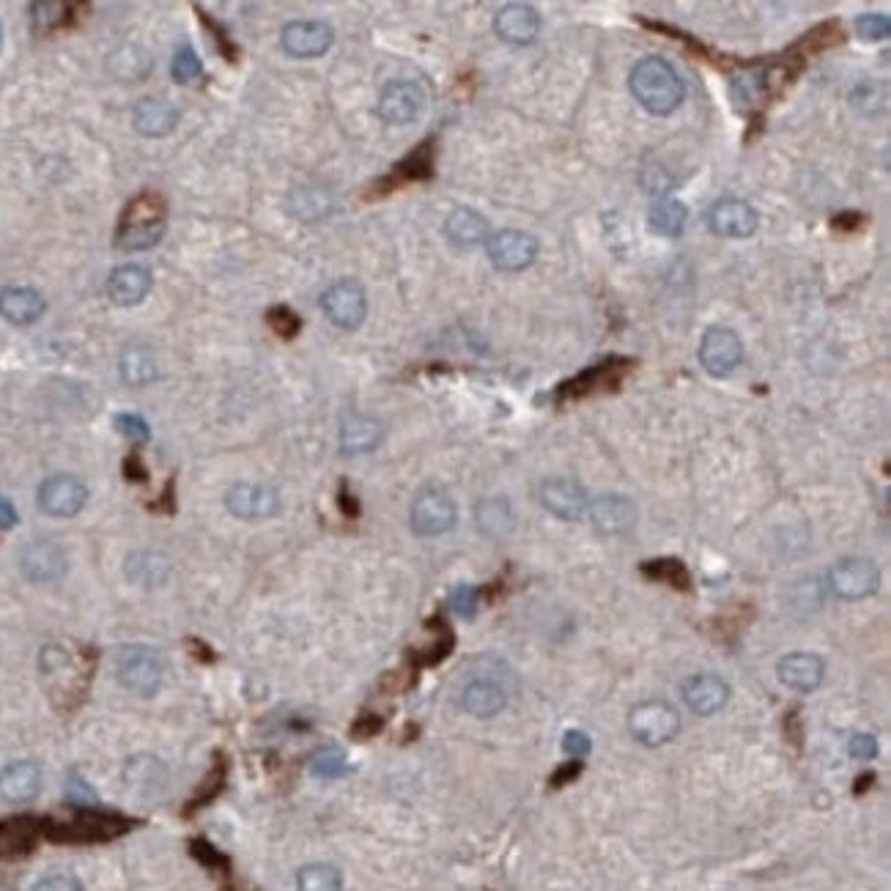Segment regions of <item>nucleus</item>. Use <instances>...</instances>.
Wrapping results in <instances>:
<instances>
[{"label": "nucleus", "instance_id": "nucleus-1", "mask_svg": "<svg viewBox=\"0 0 891 891\" xmlns=\"http://www.w3.org/2000/svg\"><path fill=\"white\" fill-rule=\"evenodd\" d=\"M513 689H516V675L511 673V667L494 656H481L466 667L459 702L475 719H492L500 710H505Z\"/></svg>", "mask_w": 891, "mask_h": 891}, {"label": "nucleus", "instance_id": "nucleus-2", "mask_svg": "<svg viewBox=\"0 0 891 891\" xmlns=\"http://www.w3.org/2000/svg\"><path fill=\"white\" fill-rule=\"evenodd\" d=\"M631 94L653 116H669L686 97V86L673 64L656 55H647L631 69Z\"/></svg>", "mask_w": 891, "mask_h": 891}, {"label": "nucleus", "instance_id": "nucleus-3", "mask_svg": "<svg viewBox=\"0 0 891 891\" xmlns=\"http://www.w3.org/2000/svg\"><path fill=\"white\" fill-rule=\"evenodd\" d=\"M112 675L118 684L135 697H154L162 689L165 680V662H162L160 651L146 645H127L116 653L112 658Z\"/></svg>", "mask_w": 891, "mask_h": 891}, {"label": "nucleus", "instance_id": "nucleus-4", "mask_svg": "<svg viewBox=\"0 0 891 891\" xmlns=\"http://www.w3.org/2000/svg\"><path fill=\"white\" fill-rule=\"evenodd\" d=\"M162 234H165V206L157 195H140L124 212L116 234V247L127 253L149 250V247L160 245Z\"/></svg>", "mask_w": 891, "mask_h": 891}, {"label": "nucleus", "instance_id": "nucleus-5", "mask_svg": "<svg viewBox=\"0 0 891 891\" xmlns=\"http://www.w3.org/2000/svg\"><path fill=\"white\" fill-rule=\"evenodd\" d=\"M127 828L129 823L110 812L80 809L69 820L44 823V837L53 842H107V839L121 837Z\"/></svg>", "mask_w": 891, "mask_h": 891}, {"label": "nucleus", "instance_id": "nucleus-6", "mask_svg": "<svg viewBox=\"0 0 891 891\" xmlns=\"http://www.w3.org/2000/svg\"><path fill=\"white\" fill-rule=\"evenodd\" d=\"M629 727L631 736L645 747H664L680 732V713L669 702L651 699V702H642L631 710Z\"/></svg>", "mask_w": 891, "mask_h": 891}, {"label": "nucleus", "instance_id": "nucleus-7", "mask_svg": "<svg viewBox=\"0 0 891 891\" xmlns=\"http://www.w3.org/2000/svg\"><path fill=\"white\" fill-rule=\"evenodd\" d=\"M455 502L442 486L420 489L411 502V529L422 538H437L455 527Z\"/></svg>", "mask_w": 891, "mask_h": 891}, {"label": "nucleus", "instance_id": "nucleus-8", "mask_svg": "<svg viewBox=\"0 0 891 891\" xmlns=\"http://www.w3.org/2000/svg\"><path fill=\"white\" fill-rule=\"evenodd\" d=\"M631 368H634V359H625V357L603 359V363H598V365H593V368H588V371H582L579 376H573L571 382H562L555 393L557 404L593 396V393H601V390H618V385L625 379V374H629Z\"/></svg>", "mask_w": 891, "mask_h": 891}, {"label": "nucleus", "instance_id": "nucleus-9", "mask_svg": "<svg viewBox=\"0 0 891 891\" xmlns=\"http://www.w3.org/2000/svg\"><path fill=\"white\" fill-rule=\"evenodd\" d=\"M743 343L730 326H710L699 341V363L716 379H724L741 365Z\"/></svg>", "mask_w": 891, "mask_h": 891}, {"label": "nucleus", "instance_id": "nucleus-10", "mask_svg": "<svg viewBox=\"0 0 891 891\" xmlns=\"http://www.w3.org/2000/svg\"><path fill=\"white\" fill-rule=\"evenodd\" d=\"M486 253L500 272H522V269L533 267L538 258V239L527 230H496L489 236Z\"/></svg>", "mask_w": 891, "mask_h": 891}, {"label": "nucleus", "instance_id": "nucleus-11", "mask_svg": "<svg viewBox=\"0 0 891 891\" xmlns=\"http://www.w3.org/2000/svg\"><path fill=\"white\" fill-rule=\"evenodd\" d=\"M321 308L341 330H357L368 315V299L357 280H337L321 294Z\"/></svg>", "mask_w": 891, "mask_h": 891}, {"label": "nucleus", "instance_id": "nucleus-12", "mask_svg": "<svg viewBox=\"0 0 891 891\" xmlns=\"http://www.w3.org/2000/svg\"><path fill=\"white\" fill-rule=\"evenodd\" d=\"M828 582H831L834 595H839L842 601H861V598L876 593L881 584V571L867 557H845L831 568Z\"/></svg>", "mask_w": 891, "mask_h": 891}, {"label": "nucleus", "instance_id": "nucleus-13", "mask_svg": "<svg viewBox=\"0 0 891 891\" xmlns=\"http://www.w3.org/2000/svg\"><path fill=\"white\" fill-rule=\"evenodd\" d=\"M20 571L33 584H53L66 577L69 560H66V551L53 540H31L20 551Z\"/></svg>", "mask_w": 891, "mask_h": 891}, {"label": "nucleus", "instance_id": "nucleus-14", "mask_svg": "<svg viewBox=\"0 0 891 891\" xmlns=\"http://www.w3.org/2000/svg\"><path fill=\"white\" fill-rule=\"evenodd\" d=\"M422 110H426V92L415 80L390 83L382 92L379 105H376V112H379L382 121L396 124V127L417 121L422 116Z\"/></svg>", "mask_w": 891, "mask_h": 891}, {"label": "nucleus", "instance_id": "nucleus-15", "mask_svg": "<svg viewBox=\"0 0 891 891\" xmlns=\"http://www.w3.org/2000/svg\"><path fill=\"white\" fill-rule=\"evenodd\" d=\"M86 502H88L86 483H80L72 475H53L42 483V489H39V507H42L47 516L55 518L77 516V513L86 507Z\"/></svg>", "mask_w": 891, "mask_h": 891}, {"label": "nucleus", "instance_id": "nucleus-16", "mask_svg": "<svg viewBox=\"0 0 891 891\" xmlns=\"http://www.w3.org/2000/svg\"><path fill=\"white\" fill-rule=\"evenodd\" d=\"M225 507L236 518L258 522V518H269L280 511V496L272 486H264V483H236L225 494Z\"/></svg>", "mask_w": 891, "mask_h": 891}, {"label": "nucleus", "instance_id": "nucleus-17", "mask_svg": "<svg viewBox=\"0 0 891 891\" xmlns=\"http://www.w3.org/2000/svg\"><path fill=\"white\" fill-rule=\"evenodd\" d=\"M708 225L713 234L727 236V239H747V236H752L758 230L760 214L752 203L724 198L710 206Z\"/></svg>", "mask_w": 891, "mask_h": 891}, {"label": "nucleus", "instance_id": "nucleus-18", "mask_svg": "<svg viewBox=\"0 0 891 891\" xmlns=\"http://www.w3.org/2000/svg\"><path fill=\"white\" fill-rule=\"evenodd\" d=\"M636 518H640V511H636L631 496L603 494L590 502V522H593L598 533L609 535V538L631 533L636 527Z\"/></svg>", "mask_w": 891, "mask_h": 891}, {"label": "nucleus", "instance_id": "nucleus-19", "mask_svg": "<svg viewBox=\"0 0 891 891\" xmlns=\"http://www.w3.org/2000/svg\"><path fill=\"white\" fill-rule=\"evenodd\" d=\"M332 42H335V33L321 20L289 22L283 28V36H280L283 50L294 58H319L332 47Z\"/></svg>", "mask_w": 891, "mask_h": 891}, {"label": "nucleus", "instance_id": "nucleus-20", "mask_svg": "<svg viewBox=\"0 0 891 891\" xmlns=\"http://www.w3.org/2000/svg\"><path fill=\"white\" fill-rule=\"evenodd\" d=\"M494 31L502 42L527 47L540 33V14L529 3H507L496 11Z\"/></svg>", "mask_w": 891, "mask_h": 891}, {"label": "nucleus", "instance_id": "nucleus-21", "mask_svg": "<svg viewBox=\"0 0 891 891\" xmlns=\"http://www.w3.org/2000/svg\"><path fill=\"white\" fill-rule=\"evenodd\" d=\"M540 502H544L546 511L555 513L562 522H577L590 507L584 486L571 481V477H551V481H546L540 486Z\"/></svg>", "mask_w": 891, "mask_h": 891}, {"label": "nucleus", "instance_id": "nucleus-22", "mask_svg": "<svg viewBox=\"0 0 891 891\" xmlns=\"http://www.w3.org/2000/svg\"><path fill=\"white\" fill-rule=\"evenodd\" d=\"M42 791V769L36 763H11L0 771V801L3 804H28Z\"/></svg>", "mask_w": 891, "mask_h": 891}, {"label": "nucleus", "instance_id": "nucleus-23", "mask_svg": "<svg viewBox=\"0 0 891 891\" xmlns=\"http://www.w3.org/2000/svg\"><path fill=\"white\" fill-rule=\"evenodd\" d=\"M776 675H780L782 684L793 691H815L817 686L823 684V675H826V664H823L820 656L815 653H791L780 662L776 667Z\"/></svg>", "mask_w": 891, "mask_h": 891}, {"label": "nucleus", "instance_id": "nucleus-24", "mask_svg": "<svg viewBox=\"0 0 891 891\" xmlns=\"http://www.w3.org/2000/svg\"><path fill=\"white\" fill-rule=\"evenodd\" d=\"M684 699L697 716H713L730 699V686L719 675H694L684 684Z\"/></svg>", "mask_w": 891, "mask_h": 891}, {"label": "nucleus", "instance_id": "nucleus-25", "mask_svg": "<svg viewBox=\"0 0 891 891\" xmlns=\"http://www.w3.org/2000/svg\"><path fill=\"white\" fill-rule=\"evenodd\" d=\"M151 291V275L140 264H124V267L112 269L110 280H107V297L121 308H132L140 304L146 294Z\"/></svg>", "mask_w": 891, "mask_h": 891}, {"label": "nucleus", "instance_id": "nucleus-26", "mask_svg": "<svg viewBox=\"0 0 891 891\" xmlns=\"http://www.w3.org/2000/svg\"><path fill=\"white\" fill-rule=\"evenodd\" d=\"M385 428L379 420L365 415H348L341 426V450L346 455H365L374 453L382 444Z\"/></svg>", "mask_w": 891, "mask_h": 891}, {"label": "nucleus", "instance_id": "nucleus-27", "mask_svg": "<svg viewBox=\"0 0 891 891\" xmlns=\"http://www.w3.org/2000/svg\"><path fill=\"white\" fill-rule=\"evenodd\" d=\"M132 124L146 138H165L176 129L179 110L165 99H140L132 112Z\"/></svg>", "mask_w": 891, "mask_h": 891}, {"label": "nucleus", "instance_id": "nucleus-28", "mask_svg": "<svg viewBox=\"0 0 891 891\" xmlns=\"http://www.w3.org/2000/svg\"><path fill=\"white\" fill-rule=\"evenodd\" d=\"M44 834V823L31 815L11 817V820L0 823V859L3 856H22L33 850L39 837Z\"/></svg>", "mask_w": 891, "mask_h": 891}, {"label": "nucleus", "instance_id": "nucleus-29", "mask_svg": "<svg viewBox=\"0 0 891 891\" xmlns=\"http://www.w3.org/2000/svg\"><path fill=\"white\" fill-rule=\"evenodd\" d=\"M47 310V302L33 289H3L0 291V315L11 324H33Z\"/></svg>", "mask_w": 891, "mask_h": 891}, {"label": "nucleus", "instance_id": "nucleus-30", "mask_svg": "<svg viewBox=\"0 0 891 891\" xmlns=\"http://www.w3.org/2000/svg\"><path fill=\"white\" fill-rule=\"evenodd\" d=\"M444 230H448L450 241L459 247H477L483 241H489L492 230H489V219L483 214L472 212V208H453L444 223Z\"/></svg>", "mask_w": 891, "mask_h": 891}, {"label": "nucleus", "instance_id": "nucleus-31", "mask_svg": "<svg viewBox=\"0 0 891 891\" xmlns=\"http://www.w3.org/2000/svg\"><path fill=\"white\" fill-rule=\"evenodd\" d=\"M127 577L140 588H162L171 577V560L160 551H135L127 557Z\"/></svg>", "mask_w": 891, "mask_h": 891}, {"label": "nucleus", "instance_id": "nucleus-32", "mask_svg": "<svg viewBox=\"0 0 891 891\" xmlns=\"http://www.w3.org/2000/svg\"><path fill=\"white\" fill-rule=\"evenodd\" d=\"M165 780L168 769L160 763V760L151 758V754H138V758H132L127 765H124V782L140 795L162 791V787H165Z\"/></svg>", "mask_w": 891, "mask_h": 891}, {"label": "nucleus", "instance_id": "nucleus-33", "mask_svg": "<svg viewBox=\"0 0 891 891\" xmlns=\"http://www.w3.org/2000/svg\"><path fill=\"white\" fill-rule=\"evenodd\" d=\"M475 518H477V529H481L486 538L502 540L513 533V518L511 502L502 500V496H492V500H483L481 505L475 507Z\"/></svg>", "mask_w": 891, "mask_h": 891}, {"label": "nucleus", "instance_id": "nucleus-34", "mask_svg": "<svg viewBox=\"0 0 891 891\" xmlns=\"http://www.w3.org/2000/svg\"><path fill=\"white\" fill-rule=\"evenodd\" d=\"M151 55L146 53L143 47H138V44H124V47H118L116 53L107 58V69H110V75L116 77V80H124V83H138L143 80L146 75L151 72Z\"/></svg>", "mask_w": 891, "mask_h": 891}, {"label": "nucleus", "instance_id": "nucleus-35", "mask_svg": "<svg viewBox=\"0 0 891 891\" xmlns=\"http://www.w3.org/2000/svg\"><path fill=\"white\" fill-rule=\"evenodd\" d=\"M121 376L129 387H146L160 376V368H157V359L149 348L143 346H132L124 352L121 357Z\"/></svg>", "mask_w": 891, "mask_h": 891}, {"label": "nucleus", "instance_id": "nucleus-36", "mask_svg": "<svg viewBox=\"0 0 891 891\" xmlns=\"http://www.w3.org/2000/svg\"><path fill=\"white\" fill-rule=\"evenodd\" d=\"M686 219H689V208L675 198H662L651 206L647 212V223L656 234L662 236H680L686 228Z\"/></svg>", "mask_w": 891, "mask_h": 891}, {"label": "nucleus", "instance_id": "nucleus-37", "mask_svg": "<svg viewBox=\"0 0 891 891\" xmlns=\"http://www.w3.org/2000/svg\"><path fill=\"white\" fill-rule=\"evenodd\" d=\"M431 176H433V146L422 143L415 154H409L404 162H400V165H396V171H393V179L387 187H393V184H400V182H420V179H431Z\"/></svg>", "mask_w": 891, "mask_h": 891}, {"label": "nucleus", "instance_id": "nucleus-38", "mask_svg": "<svg viewBox=\"0 0 891 891\" xmlns=\"http://www.w3.org/2000/svg\"><path fill=\"white\" fill-rule=\"evenodd\" d=\"M289 206L299 219H321L332 212V198L324 190L299 187L291 193Z\"/></svg>", "mask_w": 891, "mask_h": 891}, {"label": "nucleus", "instance_id": "nucleus-39", "mask_svg": "<svg viewBox=\"0 0 891 891\" xmlns=\"http://www.w3.org/2000/svg\"><path fill=\"white\" fill-rule=\"evenodd\" d=\"M297 891H343V876L332 865H308L299 870Z\"/></svg>", "mask_w": 891, "mask_h": 891}, {"label": "nucleus", "instance_id": "nucleus-40", "mask_svg": "<svg viewBox=\"0 0 891 891\" xmlns=\"http://www.w3.org/2000/svg\"><path fill=\"white\" fill-rule=\"evenodd\" d=\"M310 771L321 780H341L352 771V765L341 747H321L310 754Z\"/></svg>", "mask_w": 891, "mask_h": 891}, {"label": "nucleus", "instance_id": "nucleus-41", "mask_svg": "<svg viewBox=\"0 0 891 891\" xmlns=\"http://www.w3.org/2000/svg\"><path fill=\"white\" fill-rule=\"evenodd\" d=\"M642 573L651 579H656V582H664L669 584V588L675 590H689L691 584V577L689 571H686V566L680 560H651L642 566Z\"/></svg>", "mask_w": 891, "mask_h": 891}, {"label": "nucleus", "instance_id": "nucleus-42", "mask_svg": "<svg viewBox=\"0 0 891 891\" xmlns=\"http://www.w3.org/2000/svg\"><path fill=\"white\" fill-rule=\"evenodd\" d=\"M69 3H55V0H50V3H31V20L39 31H53V28L64 25L69 20Z\"/></svg>", "mask_w": 891, "mask_h": 891}, {"label": "nucleus", "instance_id": "nucleus-43", "mask_svg": "<svg viewBox=\"0 0 891 891\" xmlns=\"http://www.w3.org/2000/svg\"><path fill=\"white\" fill-rule=\"evenodd\" d=\"M171 72H173V80L182 83V86L184 83L198 80V77L203 75V64H201L198 53H195L193 47H187V44L179 47L176 55H173V61H171Z\"/></svg>", "mask_w": 891, "mask_h": 891}, {"label": "nucleus", "instance_id": "nucleus-44", "mask_svg": "<svg viewBox=\"0 0 891 891\" xmlns=\"http://www.w3.org/2000/svg\"><path fill=\"white\" fill-rule=\"evenodd\" d=\"M856 31H859L861 39L867 42H883L891 33V20L887 14H861L856 17Z\"/></svg>", "mask_w": 891, "mask_h": 891}, {"label": "nucleus", "instance_id": "nucleus-45", "mask_svg": "<svg viewBox=\"0 0 891 891\" xmlns=\"http://www.w3.org/2000/svg\"><path fill=\"white\" fill-rule=\"evenodd\" d=\"M450 606H453L455 614L461 618H475L477 606H481V590L472 588V584H459V588L450 593Z\"/></svg>", "mask_w": 891, "mask_h": 891}, {"label": "nucleus", "instance_id": "nucleus-46", "mask_svg": "<svg viewBox=\"0 0 891 891\" xmlns=\"http://www.w3.org/2000/svg\"><path fill=\"white\" fill-rule=\"evenodd\" d=\"M112 426H116L118 431L124 433V437L135 439V442H146V439L151 437L149 422H146L140 415H132V411H124V415H116V420H112Z\"/></svg>", "mask_w": 891, "mask_h": 891}, {"label": "nucleus", "instance_id": "nucleus-47", "mask_svg": "<svg viewBox=\"0 0 891 891\" xmlns=\"http://www.w3.org/2000/svg\"><path fill=\"white\" fill-rule=\"evenodd\" d=\"M269 324H272V330L278 332L280 337H286V341H291V337L297 335L299 330H302V321H299V315L294 310L289 308H272L269 310Z\"/></svg>", "mask_w": 891, "mask_h": 891}, {"label": "nucleus", "instance_id": "nucleus-48", "mask_svg": "<svg viewBox=\"0 0 891 891\" xmlns=\"http://www.w3.org/2000/svg\"><path fill=\"white\" fill-rule=\"evenodd\" d=\"M33 891H86V889H83V883L77 881V878L55 872V876H44L42 881H36Z\"/></svg>", "mask_w": 891, "mask_h": 891}, {"label": "nucleus", "instance_id": "nucleus-49", "mask_svg": "<svg viewBox=\"0 0 891 891\" xmlns=\"http://www.w3.org/2000/svg\"><path fill=\"white\" fill-rule=\"evenodd\" d=\"M848 752H850V758H856V760H876L878 758V741L872 736H867V732H861V736L850 738Z\"/></svg>", "mask_w": 891, "mask_h": 891}, {"label": "nucleus", "instance_id": "nucleus-50", "mask_svg": "<svg viewBox=\"0 0 891 891\" xmlns=\"http://www.w3.org/2000/svg\"><path fill=\"white\" fill-rule=\"evenodd\" d=\"M562 749H566V752L571 754V758H584V754L590 752V738L584 736V732L573 730V732H568L566 738H562Z\"/></svg>", "mask_w": 891, "mask_h": 891}, {"label": "nucleus", "instance_id": "nucleus-51", "mask_svg": "<svg viewBox=\"0 0 891 891\" xmlns=\"http://www.w3.org/2000/svg\"><path fill=\"white\" fill-rule=\"evenodd\" d=\"M69 798L77 801V804H92L94 801V793L88 791V785L77 774L69 780Z\"/></svg>", "mask_w": 891, "mask_h": 891}, {"label": "nucleus", "instance_id": "nucleus-52", "mask_svg": "<svg viewBox=\"0 0 891 891\" xmlns=\"http://www.w3.org/2000/svg\"><path fill=\"white\" fill-rule=\"evenodd\" d=\"M17 507L6 496H0V529H11L17 524Z\"/></svg>", "mask_w": 891, "mask_h": 891}, {"label": "nucleus", "instance_id": "nucleus-53", "mask_svg": "<svg viewBox=\"0 0 891 891\" xmlns=\"http://www.w3.org/2000/svg\"><path fill=\"white\" fill-rule=\"evenodd\" d=\"M859 223H861V217L856 212H845L842 217H837L834 219V228H842V230H856L859 228Z\"/></svg>", "mask_w": 891, "mask_h": 891}, {"label": "nucleus", "instance_id": "nucleus-54", "mask_svg": "<svg viewBox=\"0 0 891 891\" xmlns=\"http://www.w3.org/2000/svg\"><path fill=\"white\" fill-rule=\"evenodd\" d=\"M579 771H582V765H579V763L566 765V769H562L560 774H557L555 780H551V785H555V787H560V785H566L568 780H577V774H579Z\"/></svg>", "mask_w": 891, "mask_h": 891}, {"label": "nucleus", "instance_id": "nucleus-55", "mask_svg": "<svg viewBox=\"0 0 891 891\" xmlns=\"http://www.w3.org/2000/svg\"><path fill=\"white\" fill-rule=\"evenodd\" d=\"M124 470H127V475L132 477V481H146V470H140L138 459H129V461H127V466H124Z\"/></svg>", "mask_w": 891, "mask_h": 891}, {"label": "nucleus", "instance_id": "nucleus-56", "mask_svg": "<svg viewBox=\"0 0 891 891\" xmlns=\"http://www.w3.org/2000/svg\"><path fill=\"white\" fill-rule=\"evenodd\" d=\"M341 505H343V507H346V511H348V513H357V507H354V500H348V494H346V492H343V494H341Z\"/></svg>", "mask_w": 891, "mask_h": 891}, {"label": "nucleus", "instance_id": "nucleus-57", "mask_svg": "<svg viewBox=\"0 0 891 891\" xmlns=\"http://www.w3.org/2000/svg\"><path fill=\"white\" fill-rule=\"evenodd\" d=\"M0 50H3V25H0Z\"/></svg>", "mask_w": 891, "mask_h": 891}]
</instances>
